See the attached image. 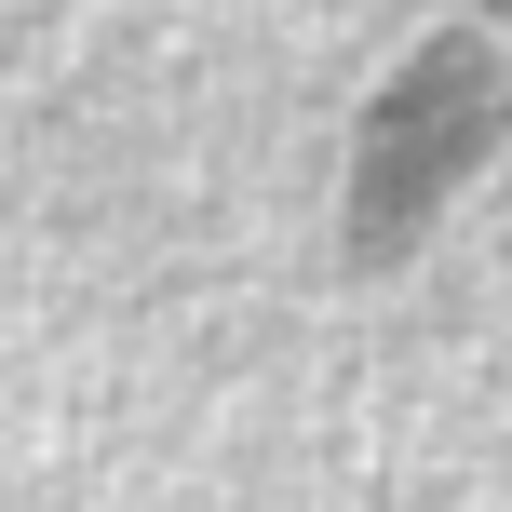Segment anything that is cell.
<instances>
[{"label":"cell","mask_w":512,"mask_h":512,"mask_svg":"<svg viewBox=\"0 0 512 512\" xmlns=\"http://www.w3.org/2000/svg\"><path fill=\"white\" fill-rule=\"evenodd\" d=\"M486 135H499V68L472 41H445V54H418L405 81L378 95V149H364V203H378L391 176H405V230L432 216V176H472L486 162Z\"/></svg>","instance_id":"1"}]
</instances>
